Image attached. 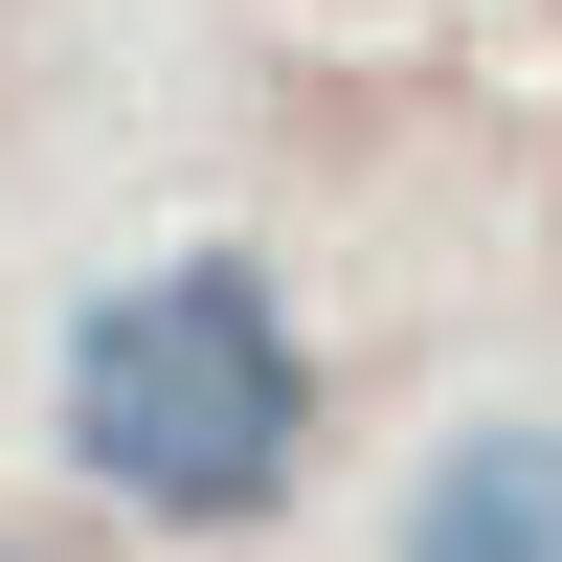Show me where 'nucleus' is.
<instances>
[{"label":"nucleus","instance_id":"nucleus-1","mask_svg":"<svg viewBox=\"0 0 562 562\" xmlns=\"http://www.w3.org/2000/svg\"><path fill=\"white\" fill-rule=\"evenodd\" d=\"M293 450H315V338H293V293L248 248H158V270H113L68 315V473L113 518L225 540V518L293 495Z\"/></svg>","mask_w":562,"mask_h":562},{"label":"nucleus","instance_id":"nucleus-2","mask_svg":"<svg viewBox=\"0 0 562 562\" xmlns=\"http://www.w3.org/2000/svg\"><path fill=\"white\" fill-rule=\"evenodd\" d=\"M405 562H562V405H495L405 473Z\"/></svg>","mask_w":562,"mask_h":562}]
</instances>
